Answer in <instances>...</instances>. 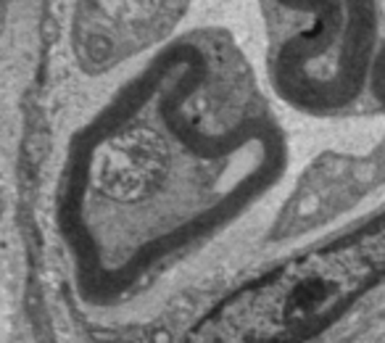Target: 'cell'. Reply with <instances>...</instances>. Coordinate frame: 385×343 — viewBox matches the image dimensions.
<instances>
[{"label":"cell","mask_w":385,"mask_h":343,"mask_svg":"<svg viewBox=\"0 0 385 343\" xmlns=\"http://www.w3.org/2000/svg\"><path fill=\"white\" fill-rule=\"evenodd\" d=\"M288 167V138L235 43L159 50L72 138L56 227L85 306H132L241 219Z\"/></svg>","instance_id":"cell-1"}]
</instances>
